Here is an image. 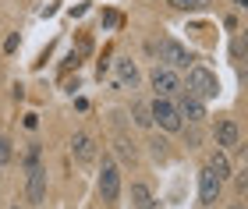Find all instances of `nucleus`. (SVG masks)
<instances>
[{
  "mask_svg": "<svg viewBox=\"0 0 248 209\" xmlns=\"http://www.w3.org/2000/svg\"><path fill=\"white\" fill-rule=\"evenodd\" d=\"M99 195H103L107 202H114L121 195V174H117V167L110 160L103 163V174H99Z\"/></svg>",
  "mask_w": 248,
  "mask_h": 209,
  "instance_id": "39448f33",
  "label": "nucleus"
},
{
  "mask_svg": "<svg viewBox=\"0 0 248 209\" xmlns=\"http://www.w3.org/2000/svg\"><path fill=\"white\" fill-rule=\"evenodd\" d=\"M177 114L188 117V120H202L206 117V106H202V100H195V96H181V106H177Z\"/></svg>",
  "mask_w": 248,
  "mask_h": 209,
  "instance_id": "6e6552de",
  "label": "nucleus"
},
{
  "mask_svg": "<svg viewBox=\"0 0 248 209\" xmlns=\"http://www.w3.org/2000/svg\"><path fill=\"white\" fill-rule=\"evenodd\" d=\"M43 195H46V170L32 167L29 170V202H43Z\"/></svg>",
  "mask_w": 248,
  "mask_h": 209,
  "instance_id": "0eeeda50",
  "label": "nucleus"
},
{
  "mask_svg": "<svg viewBox=\"0 0 248 209\" xmlns=\"http://www.w3.org/2000/svg\"><path fill=\"white\" fill-rule=\"evenodd\" d=\"M209 170H213V174H217V178L223 181V178L231 174V163H227V156H223V152H217V156H213V163H209Z\"/></svg>",
  "mask_w": 248,
  "mask_h": 209,
  "instance_id": "ddd939ff",
  "label": "nucleus"
},
{
  "mask_svg": "<svg viewBox=\"0 0 248 209\" xmlns=\"http://www.w3.org/2000/svg\"><path fill=\"white\" fill-rule=\"evenodd\" d=\"M71 149H75V156L82 160V163H89V160L96 156V149H93V138H89V135H75Z\"/></svg>",
  "mask_w": 248,
  "mask_h": 209,
  "instance_id": "9d476101",
  "label": "nucleus"
},
{
  "mask_svg": "<svg viewBox=\"0 0 248 209\" xmlns=\"http://www.w3.org/2000/svg\"><path fill=\"white\" fill-rule=\"evenodd\" d=\"M131 199H135V209H153V195L145 184H131Z\"/></svg>",
  "mask_w": 248,
  "mask_h": 209,
  "instance_id": "f8f14e48",
  "label": "nucleus"
},
{
  "mask_svg": "<svg viewBox=\"0 0 248 209\" xmlns=\"http://www.w3.org/2000/svg\"><path fill=\"white\" fill-rule=\"evenodd\" d=\"M153 89H156V100H167V96L181 92V78L170 68H156L153 71Z\"/></svg>",
  "mask_w": 248,
  "mask_h": 209,
  "instance_id": "7ed1b4c3",
  "label": "nucleus"
},
{
  "mask_svg": "<svg viewBox=\"0 0 248 209\" xmlns=\"http://www.w3.org/2000/svg\"><path fill=\"white\" fill-rule=\"evenodd\" d=\"M238 4H241V7H248V0H238Z\"/></svg>",
  "mask_w": 248,
  "mask_h": 209,
  "instance_id": "a211bd4d",
  "label": "nucleus"
},
{
  "mask_svg": "<svg viewBox=\"0 0 248 209\" xmlns=\"http://www.w3.org/2000/svg\"><path fill=\"white\" fill-rule=\"evenodd\" d=\"M135 120H139L142 128H149V124H153V117H149V106H142V103L135 106Z\"/></svg>",
  "mask_w": 248,
  "mask_h": 209,
  "instance_id": "2eb2a0df",
  "label": "nucleus"
},
{
  "mask_svg": "<svg viewBox=\"0 0 248 209\" xmlns=\"http://www.w3.org/2000/svg\"><path fill=\"white\" fill-rule=\"evenodd\" d=\"M149 117H153L160 128H167V131H181V114H177V106L167 103V100H156V103L149 106Z\"/></svg>",
  "mask_w": 248,
  "mask_h": 209,
  "instance_id": "f03ea898",
  "label": "nucleus"
},
{
  "mask_svg": "<svg viewBox=\"0 0 248 209\" xmlns=\"http://www.w3.org/2000/svg\"><path fill=\"white\" fill-rule=\"evenodd\" d=\"M241 50L248 53V29H245V39H241Z\"/></svg>",
  "mask_w": 248,
  "mask_h": 209,
  "instance_id": "f3484780",
  "label": "nucleus"
},
{
  "mask_svg": "<svg viewBox=\"0 0 248 209\" xmlns=\"http://www.w3.org/2000/svg\"><path fill=\"white\" fill-rule=\"evenodd\" d=\"M234 209H241V206H234Z\"/></svg>",
  "mask_w": 248,
  "mask_h": 209,
  "instance_id": "6ab92c4d",
  "label": "nucleus"
},
{
  "mask_svg": "<svg viewBox=\"0 0 248 209\" xmlns=\"http://www.w3.org/2000/svg\"><path fill=\"white\" fill-rule=\"evenodd\" d=\"M170 4H174L177 11H199V7H206L209 0H170Z\"/></svg>",
  "mask_w": 248,
  "mask_h": 209,
  "instance_id": "4468645a",
  "label": "nucleus"
},
{
  "mask_svg": "<svg viewBox=\"0 0 248 209\" xmlns=\"http://www.w3.org/2000/svg\"><path fill=\"white\" fill-rule=\"evenodd\" d=\"M217 142L220 146H238V124H234V120H223L217 128Z\"/></svg>",
  "mask_w": 248,
  "mask_h": 209,
  "instance_id": "9b49d317",
  "label": "nucleus"
},
{
  "mask_svg": "<svg viewBox=\"0 0 248 209\" xmlns=\"http://www.w3.org/2000/svg\"><path fill=\"white\" fill-rule=\"evenodd\" d=\"M7 160H11V142H4V138H0V167H4Z\"/></svg>",
  "mask_w": 248,
  "mask_h": 209,
  "instance_id": "dca6fc26",
  "label": "nucleus"
},
{
  "mask_svg": "<svg viewBox=\"0 0 248 209\" xmlns=\"http://www.w3.org/2000/svg\"><path fill=\"white\" fill-rule=\"evenodd\" d=\"M160 53H163V60L170 64V71H174V68H191V60H195L177 39H163V43H160Z\"/></svg>",
  "mask_w": 248,
  "mask_h": 209,
  "instance_id": "20e7f679",
  "label": "nucleus"
},
{
  "mask_svg": "<svg viewBox=\"0 0 248 209\" xmlns=\"http://www.w3.org/2000/svg\"><path fill=\"white\" fill-rule=\"evenodd\" d=\"M117 85L121 89H135L139 85V68L131 60H117Z\"/></svg>",
  "mask_w": 248,
  "mask_h": 209,
  "instance_id": "1a4fd4ad",
  "label": "nucleus"
},
{
  "mask_svg": "<svg viewBox=\"0 0 248 209\" xmlns=\"http://www.w3.org/2000/svg\"><path fill=\"white\" fill-rule=\"evenodd\" d=\"M217 92H220V82H217V75H213V71L188 68V96H195V100H213Z\"/></svg>",
  "mask_w": 248,
  "mask_h": 209,
  "instance_id": "f257e3e1",
  "label": "nucleus"
},
{
  "mask_svg": "<svg viewBox=\"0 0 248 209\" xmlns=\"http://www.w3.org/2000/svg\"><path fill=\"white\" fill-rule=\"evenodd\" d=\"M220 184H223V181H220V178H217V174H213L209 167L199 174V199H202V206L217 202V195H220Z\"/></svg>",
  "mask_w": 248,
  "mask_h": 209,
  "instance_id": "423d86ee",
  "label": "nucleus"
}]
</instances>
